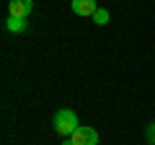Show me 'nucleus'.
Returning <instances> with one entry per match:
<instances>
[{
  "label": "nucleus",
  "mask_w": 155,
  "mask_h": 145,
  "mask_svg": "<svg viewBox=\"0 0 155 145\" xmlns=\"http://www.w3.org/2000/svg\"><path fill=\"white\" fill-rule=\"evenodd\" d=\"M78 127H80V124H78V114L72 112V109H60V112L54 114V130H57V135H72Z\"/></svg>",
  "instance_id": "obj_1"
},
{
  "label": "nucleus",
  "mask_w": 155,
  "mask_h": 145,
  "mask_svg": "<svg viewBox=\"0 0 155 145\" xmlns=\"http://www.w3.org/2000/svg\"><path fill=\"white\" fill-rule=\"evenodd\" d=\"M70 140L75 145H98V132L93 127H78L75 132L70 135Z\"/></svg>",
  "instance_id": "obj_2"
},
{
  "label": "nucleus",
  "mask_w": 155,
  "mask_h": 145,
  "mask_svg": "<svg viewBox=\"0 0 155 145\" xmlns=\"http://www.w3.org/2000/svg\"><path fill=\"white\" fill-rule=\"evenodd\" d=\"M31 8H34V0H11L8 3V11L16 18H26L31 13Z\"/></svg>",
  "instance_id": "obj_3"
},
{
  "label": "nucleus",
  "mask_w": 155,
  "mask_h": 145,
  "mask_svg": "<svg viewBox=\"0 0 155 145\" xmlns=\"http://www.w3.org/2000/svg\"><path fill=\"white\" fill-rule=\"evenodd\" d=\"M72 11L78 16H93L98 5H96V0H72Z\"/></svg>",
  "instance_id": "obj_4"
},
{
  "label": "nucleus",
  "mask_w": 155,
  "mask_h": 145,
  "mask_svg": "<svg viewBox=\"0 0 155 145\" xmlns=\"http://www.w3.org/2000/svg\"><path fill=\"white\" fill-rule=\"evenodd\" d=\"M26 26H28V21H26V18H16V16H11V18L5 21V29H8V31H13V34L23 31Z\"/></svg>",
  "instance_id": "obj_5"
},
{
  "label": "nucleus",
  "mask_w": 155,
  "mask_h": 145,
  "mask_svg": "<svg viewBox=\"0 0 155 145\" xmlns=\"http://www.w3.org/2000/svg\"><path fill=\"white\" fill-rule=\"evenodd\" d=\"M91 18H93L98 26H106V23H109V11H106V8H98V11H96Z\"/></svg>",
  "instance_id": "obj_6"
},
{
  "label": "nucleus",
  "mask_w": 155,
  "mask_h": 145,
  "mask_svg": "<svg viewBox=\"0 0 155 145\" xmlns=\"http://www.w3.org/2000/svg\"><path fill=\"white\" fill-rule=\"evenodd\" d=\"M147 140H150V143H153V145H155V124H153V127H150V130H147Z\"/></svg>",
  "instance_id": "obj_7"
},
{
  "label": "nucleus",
  "mask_w": 155,
  "mask_h": 145,
  "mask_svg": "<svg viewBox=\"0 0 155 145\" xmlns=\"http://www.w3.org/2000/svg\"><path fill=\"white\" fill-rule=\"evenodd\" d=\"M62 145H75V143H72V140H67V143H62Z\"/></svg>",
  "instance_id": "obj_8"
}]
</instances>
